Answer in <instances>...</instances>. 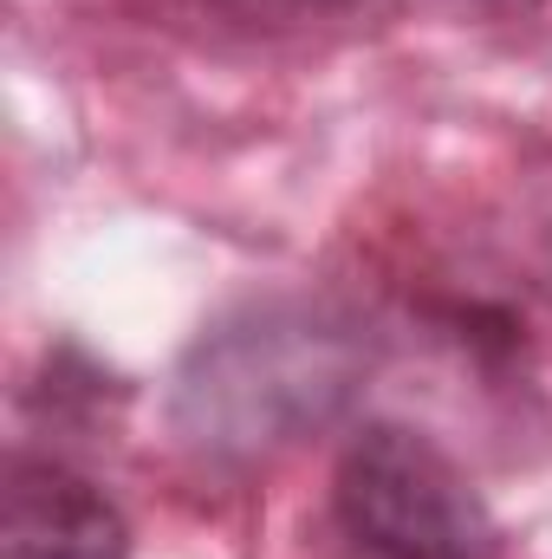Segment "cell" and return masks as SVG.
<instances>
[{"mask_svg": "<svg viewBox=\"0 0 552 559\" xmlns=\"http://www.w3.org/2000/svg\"><path fill=\"white\" fill-rule=\"evenodd\" d=\"M364 345L319 306H248L195 338L176 371V429L202 455H267L338 417Z\"/></svg>", "mask_w": 552, "mask_h": 559, "instance_id": "6da1fadb", "label": "cell"}, {"mask_svg": "<svg viewBox=\"0 0 552 559\" xmlns=\"http://www.w3.org/2000/svg\"><path fill=\"white\" fill-rule=\"evenodd\" d=\"M345 559H501V527L468 468L410 423H364L332 468Z\"/></svg>", "mask_w": 552, "mask_h": 559, "instance_id": "7a4b0ae2", "label": "cell"}, {"mask_svg": "<svg viewBox=\"0 0 552 559\" xmlns=\"http://www.w3.org/2000/svg\"><path fill=\"white\" fill-rule=\"evenodd\" d=\"M0 559H131V527L118 501L52 455L7 462Z\"/></svg>", "mask_w": 552, "mask_h": 559, "instance_id": "3957f363", "label": "cell"}, {"mask_svg": "<svg viewBox=\"0 0 552 559\" xmlns=\"http://www.w3.org/2000/svg\"><path fill=\"white\" fill-rule=\"evenodd\" d=\"M241 13H267V20H305V13H332V7H351V0H228Z\"/></svg>", "mask_w": 552, "mask_h": 559, "instance_id": "277c9868", "label": "cell"}]
</instances>
